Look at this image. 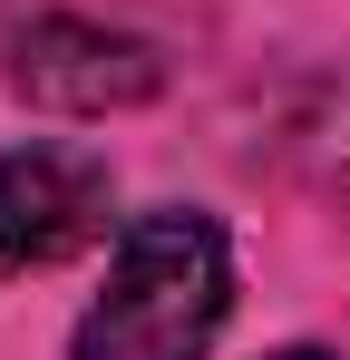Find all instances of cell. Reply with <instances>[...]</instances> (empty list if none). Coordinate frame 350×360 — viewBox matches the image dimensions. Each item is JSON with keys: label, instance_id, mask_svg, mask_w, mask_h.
<instances>
[{"label": "cell", "instance_id": "obj_1", "mask_svg": "<svg viewBox=\"0 0 350 360\" xmlns=\"http://www.w3.org/2000/svg\"><path fill=\"white\" fill-rule=\"evenodd\" d=\"M233 311V243L195 205L136 214L108 253V283L78 311L68 360H205Z\"/></svg>", "mask_w": 350, "mask_h": 360}, {"label": "cell", "instance_id": "obj_2", "mask_svg": "<svg viewBox=\"0 0 350 360\" xmlns=\"http://www.w3.org/2000/svg\"><path fill=\"white\" fill-rule=\"evenodd\" d=\"M10 88L39 98V108H58V117H108V108H146L166 88V49L146 30L49 10V20H30L10 39Z\"/></svg>", "mask_w": 350, "mask_h": 360}, {"label": "cell", "instance_id": "obj_3", "mask_svg": "<svg viewBox=\"0 0 350 360\" xmlns=\"http://www.w3.org/2000/svg\"><path fill=\"white\" fill-rule=\"evenodd\" d=\"M108 234V166L88 146H0V273H49Z\"/></svg>", "mask_w": 350, "mask_h": 360}, {"label": "cell", "instance_id": "obj_4", "mask_svg": "<svg viewBox=\"0 0 350 360\" xmlns=\"http://www.w3.org/2000/svg\"><path fill=\"white\" fill-rule=\"evenodd\" d=\"M292 166L321 185L331 205H350V68L321 78V88L292 108Z\"/></svg>", "mask_w": 350, "mask_h": 360}, {"label": "cell", "instance_id": "obj_5", "mask_svg": "<svg viewBox=\"0 0 350 360\" xmlns=\"http://www.w3.org/2000/svg\"><path fill=\"white\" fill-rule=\"evenodd\" d=\"M273 360H331V351H273Z\"/></svg>", "mask_w": 350, "mask_h": 360}]
</instances>
